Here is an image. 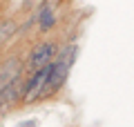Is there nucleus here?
<instances>
[{"label": "nucleus", "mask_w": 134, "mask_h": 127, "mask_svg": "<svg viewBox=\"0 0 134 127\" xmlns=\"http://www.w3.org/2000/svg\"><path fill=\"white\" fill-rule=\"evenodd\" d=\"M69 67H72V62L65 60V58H60V56L54 62H49V74H47L43 91H40V98H45V96H49V94H54V91L60 89L63 83H65V78H67V74H69Z\"/></svg>", "instance_id": "obj_1"}, {"label": "nucleus", "mask_w": 134, "mask_h": 127, "mask_svg": "<svg viewBox=\"0 0 134 127\" xmlns=\"http://www.w3.org/2000/svg\"><path fill=\"white\" fill-rule=\"evenodd\" d=\"M54 54H56V45L54 42H43V45H38V47L31 51V58H29V65H31V69H40V67L49 65V62L54 60Z\"/></svg>", "instance_id": "obj_3"}, {"label": "nucleus", "mask_w": 134, "mask_h": 127, "mask_svg": "<svg viewBox=\"0 0 134 127\" xmlns=\"http://www.w3.org/2000/svg\"><path fill=\"white\" fill-rule=\"evenodd\" d=\"M16 33V22L14 20H0V42H5V40H9L11 36Z\"/></svg>", "instance_id": "obj_6"}, {"label": "nucleus", "mask_w": 134, "mask_h": 127, "mask_svg": "<svg viewBox=\"0 0 134 127\" xmlns=\"http://www.w3.org/2000/svg\"><path fill=\"white\" fill-rule=\"evenodd\" d=\"M47 74H49V65H45V67H40V69L34 71L31 80L25 85V91H23V100L25 103H34L36 98H40V91H43V87H45Z\"/></svg>", "instance_id": "obj_2"}, {"label": "nucleus", "mask_w": 134, "mask_h": 127, "mask_svg": "<svg viewBox=\"0 0 134 127\" xmlns=\"http://www.w3.org/2000/svg\"><path fill=\"white\" fill-rule=\"evenodd\" d=\"M25 87L23 83H20V76H16L14 80H9V83L0 89V107H9V105H14L16 100L23 96Z\"/></svg>", "instance_id": "obj_4"}, {"label": "nucleus", "mask_w": 134, "mask_h": 127, "mask_svg": "<svg viewBox=\"0 0 134 127\" xmlns=\"http://www.w3.org/2000/svg\"><path fill=\"white\" fill-rule=\"evenodd\" d=\"M23 127H34V123H25V125Z\"/></svg>", "instance_id": "obj_7"}, {"label": "nucleus", "mask_w": 134, "mask_h": 127, "mask_svg": "<svg viewBox=\"0 0 134 127\" xmlns=\"http://www.w3.org/2000/svg\"><path fill=\"white\" fill-rule=\"evenodd\" d=\"M38 25H40L43 31H47V29H52L54 25H56L54 9H52V5H47V2H45V5L40 7V11H38Z\"/></svg>", "instance_id": "obj_5"}]
</instances>
